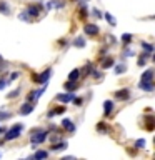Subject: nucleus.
<instances>
[{"mask_svg":"<svg viewBox=\"0 0 155 160\" xmlns=\"http://www.w3.org/2000/svg\"><path fill=\"white\" fill-rule=\"evenodd\" d=\"M47 137H48L47 130H43V128H33L32 133H30V142H32V145L35 147V145L43 143L45 140H47Z\"/></svg>","mask_w":155,"mask_h":160,"instance_id":"nucleus-1","label":"nucleus"},{"mask_svg":"<svg viewBox=\"0 0 155 160\" xmlns=\"http://www.w3.org/2000/svg\"><path fill=\"white\" fill-rule=\"evenodd\" d=\"M23 130V125L22 123H15L13 127H10L7 130V133H5V140H15L20 137V133H22Z\"/></svg>","mask_w":155,"mask_h":160,"instance_id":"nucleus-2","label":"nucleus"},{"mask_svg":"<svg viewBox=\"0 0 155 160\" xmlns=\"http://www.w3.org/2000/svg\"><path fill=\"white\" fill-rule=\"evenodd\" d=\"M50 77H52V68L48 67L47 70H43L42 73L33 75V82H35V83H47Z\"/></svg>","mask_w":155,"mask_h":160,"instance_id":"nucleus-3","label":"nucleus"},{"mask_svg":"<svg viewBox=\"0 0 155 160\" xmlns=\"http://www.w3.org/2000/svg\"><path fill=\"white\" fill-rule=\"evenodd\" d=\"M40 12H42V5H40V3H37V5H28L27 10H25V13L28 15L30 20L35 18V17H38Z\"/></svg>","mask_w":155,"mask_h":160,"instance_id":"nucleus-4","label":"nucleus"},{"mask_svg":"<svg viewBox=\"0 0 155 160\" xmlns=\"http://www.w3.org/2000/svg\"><path fill=\"white\" fill-rule=\"evenodd\" d=\"M83 32L88 35V37H95V35H98V32H100V28L97 27L95 23H87L83 27Z\"/></svg>","mask_w":155,"mask_h":160,"instance_id":"nucleus-5","label":"nucleus"},{"mask_svg":"<svg viewBox=\"0 0 155 160\" xmlns=\"http://www.w3.org/2000/svg\"><path fill=\"white\" fill-rule=\"evenodd\" d=\"M140 83H153V68H148L142 73Z\"/></svg>","mask_w":155,"mask_h":160,"instance_id":"nucleus-6","label":"nucleus"},{"mask_svg":"<svg viewBox=\"0 0 155 160\" xmlns=\"http://www.w3.org/2000/svg\"><path fill=\"white\" fill-rule=\"evenodd\" d=\"M35 108V103L33 102H25L22 107H20V115H30Z\"/></svg>","mask_w":155,"mask_h":160,"instance_id":"nucleus-7","label":"nucleus"},{"mask_svg":"<svg viewBox=\"0 0 155 160\" xmlns=\"http://www.w3.org/2000/svg\"><path fill=\"white\" fill-rule=\"evenodd\" d=\"M60 123H62V127L67 130L68 133H73V132H75V123L72 122V118H63Z\"/></svg>","mask_w":155,"mask_h":160,"instance_id":"nucleus-8","label":"nucleus"},{"mask_svg":"<svg viewBox=\"0 0 155 160\" xmlns=\"http://www.w3.org/2000/svg\"><path fill=\"white\" fill-rule=\"evenodd\" d=\"M75 97L73 92H67V93H58L57 95V100L58 102H62V103H68V102H72V98Z\"/></svg>","mask_w":155,"mask_h":160,"instance_id":"nucleus-9","label":"nucleus"},{"mask_svg":"<svg viewBox=\"0 0 155 160\" xmlns=\"http://www.w3.org/2000/svg\"><path fill=\"white\" fill-rule=\"evenodd\" d=\"M115 98L117 100H128L130 98V90L128 88H122L115 92Z\"/></svg>","mask_w":155,"mask_h":160,"instance_id":"nucleus-10","label":"nucleus"},{"mask_svg":"<svg viewBox=\"0 0 155 160\" xmlns=\"http://www.w3.org/2000/svg\"><path fill=\"white\" fill-rule=\"evenodd\" d=\"M63 88L67 90V92H75V90L78 88V82L77 80H67L65 85H63Z\"/></svg>","mask_w":155,"mask_h":160,"instance_id":"nucleus-11","label":"nucleus"},{"mask_svg":"<svg viewBox=\"0 0 155 160\" xmlns=\"http://www.w3.org/2000/svg\"><path fill=\"white\" fill-rule=\"evenodd\" d=\"M67 147H68V143L63 140V142H58V143L52 145V148H50V150H52V152H58V150H65Z\"/></svg>","mask_w":155,"mask_h":160,"instance_id":"nucleus-12","label":"nucleus"},{"mask_svg":"<svg viewBox=\"0 0 155 160\" xmlns=\"http://www.w3.org/2000/svg\"><path fill=\"white\" fill-rule=\"evenodd\" d=\"M112 110H113V102H112V100H105V102H103V112H105V115H108Z\"/></svg>","mask_w":155,"mask_h":160,"instance_id":"nucleus-13","label":"nucleus"},{"mask_svg":"<svg viewBox=\"0 0 155 160\" xmlns=\"http://www.w3.org/2000/svg\"><path fill=\"white\" fill-rule=\"evenodd\" d=\"M0 13H3V15H8V13H10L8 3H7V2H3V0H0Z\"/></svg>","mask_w":155,"mask_h":160,"instance_id":"nucleus-14","label":"nucleus"},{"mask_svg":"<svg viewBox=\"0 0 155 160\" xmlns=\"http://www.w3.org/2000/svg\"><path fill=\"white\" fill-rule=\"evenodd\" d=\"M47 157H48V152H45V150H38V152H35V153L32 155V158H35V160L47 158Z\"/></svg>","mask_w":155,"mask_h":160,"instance_id":"nucleus-15","label":"nucleus"},{"mask_svg":"<svg viewBox=\"0 0 155 160\" xmlns=\"http://www.w3.org/2000/svg\"><path fill=\"white\" fill-rule=\"evenodd\" d=\"M113 65V58L112 57H105L102 60V68H110Z\"/></svg>","mask_w":155,"mask_h":160,"instance_id":"nucleus-16","label":"nucleus"},{"mask_svg":"<svg viewBox=\"0 0 155 160\" xmlns=\"http://www.w3.org/2000/svg\"><path fill=\"white\" fill-rule=\"evenodd\" d=\"M103 17H105V20H107V22L112 25V27H115V25H117V20H115L113 17H112V13H108V12H105L103 13Z\"/></svg>","mask_w":155,"mask_h":160,"instance_id":"nucleus-17","label":"nucleus"},{"mask_svg":"<svg viewBox=\"0 0 155 160\" xmlns=\"http://www.w3.org/2000/svg\"><path fill=\"white\" fill-rule=\"evenodd\" d=\"M138 88L145 90V92H153V83H140L138 82Z\"/></svg>","mask_w":155,"mask_h":160,"instance_id":"nucleus-18","label":"nucleus"},{"mask_svg":"<svg viewBox=\"0 0 155 160\" xmlns=\"http://www.w3.org/2000/svg\"><path fill=\"white\" fill-rule=\"evenodd\" d=\"M73 45H75V47H78V48H83L85 47V38L83 37H77L73 40Z\"/></svg>","mask_w":155,"mask_h":160,"instance_id":"nucleus-19","label":"nucleus"},{"mask_svg":"<svg viewBox=\"0 0 155 160\" xmlns=\"http://www.w3.org/2000/svg\"><path fill=\"white\" fill-rule=\"evenodd\" d=\"M142 48L145 50V53H153V45L152 43H147V42H142Z\"/></svg>","mask_w":155,"mask_h":160,"instance_id":"nucleus-20","label":"nucleus"},{"mask_svg":"<svg viewBox=\"0 0 155 160\" xmlns=\"http://www.w3.org/2000/svg\"><path fill=\"white\" fill-rule=\"evenodd\" d=\"M78 77H80V70L78 68H73L72 72L68 73V80H78Z\"/></svg>","mask_w":155,"mask_h":160,"instance_id":"nucleus-21","label":"nucleus"},{"mask_svg":"<svg viewBox=\"0 0 155 160\" xmlns=\"http://www.w3.org/2000/svg\"><path fill=\"white\" fill-rule=\"evenodd\" d=\"M132 38H133V35H132V33H123V35H122V43L128 45L130 42H132Z\"/></svg>","mask_w":155,"mask_h":160,"instance_id":"nucleus-22","label":"nucleus"},{"mask_svg":"<svg viewBox=\"0 0 155 160\" xmlns=\"http://www.w3.org/2000/svg\"><path fill=\"white\" fill-rule=\"evenodd\" d=\"M125 72H127V67H125L123 63H120L115 67V75H120V73H125Z\"/></svg>","mask_w":155,"mask_h":160,"instance_id":"nucleus-23","label":"nucleus"},{"mask_svg":"<svg viewBox=\"0 0 155 160\" xmlns=\"http://www.w3.org/2000/svg\"><path fill=\"white\" fill-rule=\"evenodd\" d=\"M63 112H65V107H58V108H55V110H50L48 117H53V115H58V113H63Z\"/></svg>","mask_w":155,"mask_h":160,"instance_id":"nucleus-24","label":"nucleus"},{"mask_svg":"<svg viewBox=\"0 0 155 160\" xmlns=\"http://www.w3.org/2000/svg\"><path fill=\"white\" fill-rule=\"evenodd\" d=\"M150 57V55L148 53H142V57H138V65H140V67H142V65H145V62H147V58Z\"/></svg>","mask_w":155,"mask_h":160,"instance_id":"nucleus-25","label":"nucleus"},{"mask_svg":"<svg viewBox=\"0 0 155 160\" xmlns=\"http://www.w3.org/2000/svg\"><path fill=\"white\" fill-rule=\"evenodd\" d=\"M12 117V112H5V110H0V120H7Z\"/></svg>","mask_w":155,"mask_h":160,"instance_id":"nucleus-26","label":"nucleus"},{"mask_svg":"<svg viewBox=\"0 0 155 160\" xmlns=\"http://www.w3.org/2000/svg\"><path fill=\"white\" fill-rule=\"evenodd\" d=\"M20 90H22V88H20V87H18V88H15V90H12V92H10V93L7 95V97H8V98H15V97H18Z\"/></svg>","mask_w":155,"mask_h":160,"instance_id":"nucleus-27","label":"nucleus"},{"mask_svg":"<svg viewBox=\"0 0 155 160\" xmlns=\"http://www.w3.org/2000/svg\"><path fill=\"white\" fill-rule=\"evenodd\" d=\"M8 83H10V80H8L7 77H5V78H0V90H3Z\"/></svg>","mask_w":155,"mask_h":160,"instance_id":"nucleus-28","label":"nucleus"},{"mask_svg":"<svg viewBox=\"0 0 155 160\" xmlns=\"http://www.w3.org/2000/svg\"><path fill=\"white\" fill-rule=\"evenodd\" d=\"M145 147V140L143 138H138L137 142H135V148H143Z\"/></svg>","mask_w":155,"mask_h":160,"instance_id":"nucleus-29","label":"nucleus"},{"mask_svg":"<svg viewBox=\"0 0 155 160\" xmlns=\"http://www.w3.org/2000/svg\"><path fill=\"white\" fill-rule=\"evenodd\" d=\"M92 67H93L92 62H88L87 65H85V73H92V72H93V68H92Z\"/></svg>","mask_w":155,"mask_h":160,"instance_id":"nucleus-30","label":"nucleus"},{"mask_svg":"<svg viewBox=\"0 0 155 160\" xmlns=\"http://www.w3.org/2000/svg\"><path fill=\"white\" fill-rule=\"evenodd\" d=\"M52 2H53V7H57V8H62L65 5V2H60V0H52Z\"/></svg>","mask_w":155,"mask_h":160,"instance_id":"nucleus-31","label":"nucleus"},{"mask_svg":"<svg viewBox=\"0 0 155 160\" xmlns=\"http://www.w3.org/2000/svg\"><path fill=\"white\" fill-rule=\"evenodd\" d=\"M20 77V72H13V73H10V77H8V80L10 82H13L15 78H18Z\"/></svg>","mask_w":155,"mask_h":160,"instance_id":"nucleus-32","label":"nucleus"},{"mask_svg":"<svg viewBox=\"0 0 155 160\" xmlns=\"http://www.w3.org/2000/svg\"><path fill=\"white\" fill-rule=\"evenodd\" d=\"M133 50H130V48H127V50H125V52H123V57H133Z\"/></svg>","mask_w":155,"mask_h":160,"instance_id":"nucleus-33","label":"nucleus"},{"mask_svg":"<svg viewBox=\"0 0 155 160\" xmlns=\"http://www.w3.org/2000/svg\"><path fill=\"white\" fill-rule=\"evenodd\" d=\"M97 130H98V132H107V127H105V123H98Z\"/></svg>","mask_w":155,"mask_h":160,"instance_id":"nucleus-34","label":"nucleus"},{"mask_svg":"<svg viewBox=\"0 0 155 160\" xmlns=\"http://www.w3.org/2000/svg\"><path fill=\"white\" fill-rule=\"evenodd\" d=\"M93 15H95L97 18H102V12H100L98 8H93Z\"/></svg>","mask_w":155,"mask_h":160,"instance_id":"nucleus-35","label":"nucleus"},{"mask_svg":"<svg viewBox=\"0 0 155 160\" xmlns=\"http://www.w3.org/2000/svg\"><path fill=\"white\" fill-rule=\"evenodd\" d=\"M72 102H73L75 105H82V98H75V97H73V98H72Z\"/></svg>","mask_w":155,"mask_h":160,"instance_id":"nucleus-36","label":"nucleus"},{"mask_svg":"<svg viewBox=\"0 0 155 160\" xmlns=\"http://www.w3.org/2000/svg\"><path fill=\"white\" fill-rule=\"evenodd\" d=\"M0 62H2V55H0Z\"/></svg>","mask_w":155,"mask_h":160,"instance_id":"nucleus-37","label":"nucleus"}]
</instances>
